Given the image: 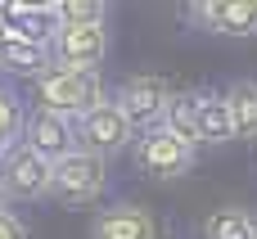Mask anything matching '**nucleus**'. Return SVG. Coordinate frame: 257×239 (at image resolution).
<instances>
[{
  "mask_svg": "<svg viewBox=\"0 0 257 239\" xmlns=\"http://www.w3.org/2000/svg\"><path fill=\"white\" fill-rule=\"evenodd\" d=\"M108 185V163L86 154V149H72L68 158L54 163V176H50V199L68 203V208H86L104 194Z\"/></svg>",
  "mask_w": 257,
  "mask_h": 239,
  "instance_id": "f03ea898",
  "label": "nucleus"
},
{
  "mask_svg": "<svg viewBox=\"0 0 257 239\" xmlns=\"http://www.w3.org/2000/svg\"><path fill=\"white\" fill-rule=\"evenodd\" d=\"M104 54H108V27L104 23H59V32L50 41L54 63L86 68V72H99Z\"/></svg>",
  "mask_w": 257,
  "mask_h": 239,
  "instance_id": "20e7f679",
  "label": "nucleus"
},
{
  "mask_svg": "<svg viewBox=\"0 0 257 239\" xmlns=\"http://www.w3.org/2000/svg\"><path fill=\"white\" fill-rule=\"evenodd\" d=\"M36 99H41V113H54V117H86L90 108L104 104V81L99 72H86V68H68V63H45L36 72Z\"/></svg>",
  "mask_w": 257,
  "mask_h": 239,
  "instance_id": "f257e3e1",
  "label": "nucleus"
},
{
  "mask_svg": "<svg viewBox=\"0 0 257 239\" xmlns=\"http://www.w3.org/2000/svg\"><path fill=\"white\" fill-rule=\"evenodd\" d=\"M221 99H226L235 140H257V81H235V86H226Z\"/></svg>",
  "mask_w": 257,
  "mask_h": 239,
  "instance_id": "9b49d317",
  "label": "nucleus"
},
{
  "mask_svg": "<svg viewBox=\"0 0 257 239\" xmlns=\"http://www.w3.org/2000/svg\"><path fill=\"white\" fill-rule=\"evenodd\" d=\"M72 127H77V149H86V154H95V158H108V154L126 149L131 136H136V127L122 117V108H117L113 99H104L99 108H90V113L77 117Z\"/></svg>",
  "mask_w": 257,
  "mask_h": 239,
  "instance_id": "423d86ee",
  "label": "nucleus"
},
{
  "mask_svg": "<svg viewBox=\"0 0 257 239\" xmlns=\"http://www.w3.org/2000/svg\"><path fill=\"white\" fill-rule=\"evenodd\" d=\"M0 212H9V190H5V181H0Z\"/></svg>",
  "mask_w": 257,
  "mask_h": 239,
  "instance_id": "6ab92c4d",
  "label": "nucleus"
},
{
  "mask_svg": "<svg viewBox=\"0 0 257 239\" xmlns=\"http://www.w3.org/2000/svg\"><path fill=\"white\" fill-rule=\"evenodd\" d=\"M194 154L199 149H190L181 136H172L167 127H149L140 140H136V163H140V172H149L154 181H176V176H185L190 167H194Z\"/></svg>",
  "mask_w": 257,
  "mask_h": 239,
  "instance_id": "7ed1b4c3",
  "label": "nucleus"
},
{
  "mask_svg": "<svg viewBox=\"0 0 257 239\" xmlns=\"http://www.w3.org/2000/svg\"><path fill=\"white\" fill-rule=\"evenodd\" d=\"M50 176H54V167L41 154H32L23 140L9 145V154L0 158V181L9 190V199H50Z\"/></svg>",
  "mask_w": 257,
  "mask_h": 239,
  "instance_id": "0eeeda50",
  "label": "nucleus"
},
{
  "mask_svg": "<svg viewBox=\"0 0 257 239\" xmlns=\"http://www.w3.org/2000/svg\"><path fill=\"white\" fill-rule=\"evenodd\" d=\"M167 99H172V86H167L163 77H154V72H136V77H126V81L117 86V99H113V104L122 108V117H126L131 127L149 131V127H163Z\"/></svg>",
  "mask_w": 257,
  "mask_h": 239,
  "instance_id": "39448f33",
  "label": "nucleus"
},
{
  "mask_svg": "<svg viewBox=\"0 0 257 239\" xmlns=\"http://www.w3.org/2000/svg\"><path fill=\"white\" fill-rule=\"evenodd\" d=\"M23 145H27L32 154H41V158L54 167L59 158H68V154L77 149V127H72L68 117L36 113V117H27V127H23Z\"/></svg>",
  "mask_w": 257,
  "mask_h": 239,
  "instance_id": "6e6552de",
  "label": "nucleus"
},
{
  "mask_svg": "<svg viewBox=\"0 0 257 239\" xmlns=\"http://www.w3.org/2000/svg\"><path fill=\"white\" fill-rule=\"evenodd\" d=\"M45 63H50V50H45V45L23 41L18 32H14V36L0 45V68H9V72H32V77H36Z\"/></svg>",
  "mask_w": 257,
  "mask_h": 239,
  "instance_id": "2eb2a0df",
  "label": "nucleus"
},
{
  "mask_svg": "<svg viewBox=\"0 0 257 239\" xmlns=\"http://www.w3.org/2000/svg\"><path fill=\"white\" fill-rule=\"evenodd\" d=\"M190 14L217 36H257V0H203Z\"/></svg>",
  "mask_w": 257,
  "mask_h": 239,
  "instance_id": "1a4fd4ad",
  "label": "nucleus"
},
{
  "mask_svg": "<svg viewBox=\"0 0 257 239\" xmlns=\"http://www.w3.org/2000/svg\"><path fill=\"white\" fill-rule=\"evenodd\" d=\"M5 154H9V145H0V158H5Z\"/></svg>",
  "mask_w": 257,
  "mask_h": 239,
  "instance_id": "aec40b11",
  "label": "nucleus"
},
{
  "mask_svg": "<svg viewBox=\"0 0 257 239\" xmlns=\"http://www.w3.org/2000/svg\"><path fill=\"white\" fill-rule=\"evenodd\" d=\"M226 140H235L226 99L217 90H199V145H226Z\"/></svg>",
  "mask_w": 257,
  "mask_h": 239,
  "instance_id": "f8f14e48",
  "label": "nucleus"
},
{
  "mask_svg": "<svg viewBox=\"0 0 257 239\" xmlns=\"http://www.w3.org/2000/svg\"><path fill=\"white\" fill-rule=\"evenodd\" d=\"M163 127H167L172 136H181L190 149H199V90L172 95V99H167V113H163Z\"/></svg>",
  "mask_w": 257,
  "mask_h": 239,
  "instance_id": "ddd939ff",
  "label": "nucleus"
},
{
  "mask_svg": "<svg viewBox=\"0 0 257 239\" xmlns=\"http://www.w3.org/2000/svg\"><path fill=\"white\" fill-rule=\"evenodd\" d=\"M59 23H104V5L99 0H63Z\"/></svg>",
  "mask_w": 257,
  "mask_h": 239,
  "instance_id": "f3484780",
  "label": "nucleus"
},
{
  "mask_svg": "<svg viewBox=\"0 0 257 239\" xmlns=\"http://www.w3.org/2000/svg\"><path fill=\"white\" fill-rule=\"evenodd\" d=\"M0 239H27V226L14 212H0Z\"/></svg>",
  "mask_w": 257,
  "mask_h": 239,
  "instance_id": "a211bd4d",
  "label": "nucleus"
},
{
  "mask_svg": "<svg viewBox=\"0 0 257 239\" xmlns=\"http://www.w3.org/2000/svg\"><path fill=\"white\" fill-rule=\"evenodd\" d=\"M90 239H158V226L140 203H113L95 217Z\"/></svg>",
  "mask_w": 257,
  "mask_h": 239,
  "instance_id": "9d476101",
  "label": "nucleus"
},
{
  "mask_svg": "<svg viewBox=\"0 0 257 239\" xmlns=\"http://www.w3.org/2000/svg\"><path fill=\"white\" fill-rule=\"evenodd\" d=\"M27 127V117H23V104L9 95V90H0V145H18V131Z\"/></svg>",
  "mask_w": 257,
  "mask_h": 239,
  "instance_id": "dca6fc26",
  "label": "nucleus"
},
{
  "mask_svg": "<svg viewBox=\"0 0 257 239\" xmlns=\"http://www.w3.org/2000/svg\"><path fill=\"white\" fill-rule=\"evenodd\" d=\"M203 239H257V217L244 208H217L203 221Z\"/></svg>",
  "mask_w": 257,
  "mask_h": 239,
  "instance_id": "4468645a",
  "label": "nucleus"
}]
</instances>
